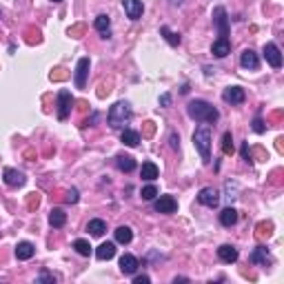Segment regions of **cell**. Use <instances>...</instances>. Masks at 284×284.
<instances>
[{
	"mask_svg": "<svg viewBox=\"0 0 284 284\" xmlns=\"http://www.w3.org/2000/svg\"><path fill=\"white\" fill-rule=\"evenodd\" d=\"M187 113H189V118H193V120H198V122H207V125H213L220 118L218 109H215L213 104H209L207 100H191V102L187 104Z\"/></svg>",
	"mask_w": 284,
	"mask_h": 284,
	"instance_id": "1",
	"label": "cell"
},
{
	"mask_svg": "<svg viewBox=\"0 0 284 284\" xmlns=\"http://www.w3.org/2000/svg\"><path fill=\"white\" fill-rule=\"evenodd\" d=\"M211 140H213L211 125L202 122L200 127H195L193 144H195V149H198V153H200V158H202L204 164H211Z\"/></svg>",
	"mask_w": 284,
	"mask_h": 284,
	"instance_id": "2",
	"label": "cell"
},
{
	"mask_svg": "<svg viewBox=\"0 0 284 284\" xmlns=\"http://www.w3.org/2000/svg\"><path fill=\"white\" fill-rule=\"evenodd\" d=\"M129 118H131V107L127 100H118L107 113V122L111 129H122L129 122Z\"/></svg>",
	"mask_w": 284,
	"mask_h": 284,
	"instance_id": "3",
	"label": "cell"
},
{
	"mask_svg": "<svg viewBox=\"0 0 284 284\" xmlns=\"http://www.w3.org/2000/svg\"><path fill=\"white\" fill-rule=\"evenodd\" d=\"M71 107H73V95L69 89H60L58 91V120H67L71 116Z\"/></svg>",
	"mask_w": 284,
	"mask_h": 284,
	"instance_id": "4",
	"label": "cell"
},
{
	"mask_svg": "<svg viewBox=\"0 0 284 284\" xmlns=\"http://www.w3.org/2000/svg\"><path fill=\"white\" fill-rule=\"evenodd\" d=\"M213 25L218 29V38H229V16L224 7L213 9Z\"/></svg>",
	"mask_w": 284,
	"mask_h": 284,
	"instance_id": "5",
	"label": "cell"
},
{
	"mask_svg": "<svg viewBox=\"0 0 284 284\" xmlns=\"http://www.w3.org/2000/svg\"><path fill=\"white\" fill-rule=\"evenodd\" d=\"M262 56L273 69H280L282 67V53H280V47L276 43H264L262 47Z\"/></svg>",
	"mask_w": 284,
	"mask_h": 284,
	"instance_id": "6",
	"label": "cell"
},
{
	"mask_svg": "<svg viewBox=\"0 0 284 284\" xmlns=\"http://www.w3.org/2000/svg\"><path fill=\"white\" fill-rule=\"evenodd\" d=\"M222 100L227 104H242L246 100V91L242 89L240 85H233V87H227L222 91Z\"/></svg>",
	"mask_w": 284,
	"mask_h": 284,
	"instance_id": "7",
	"label": "cell"
},
{
	"mask_svg": "<svg viewBox=\"0 0 284 284\" xmlns=\"http://www.w3.org/2000/svg\"><path fill=\"white\" fill-rule=\"evenodd\" d=\"M2 180H4V185H7V187H11V189H18V187H22V185L27 182V178H25V173L18 171V169L7 167V169L2 171Z\"/></svg>",
	"mask_w": 284,
	"mask_h": 284,
	"instance_id": "8",
	"label": "cell"
},
{
	"mask_svg": "<svg viewBox=\"0 0 284 284\" xmlns=\"http://www.w3.org/2000/svg\"><path fill=\"white\" fill-rule=\"evenodd\" d=\"M198 202L204 204V207H209V209H215V207L220 204V193H218V189H213V187H204V189H200Z\"/></svg>",
	"mask_w": 284,
	"mask_h": 284,
	"instance_id": "9",
	"label": "cell"
},
{
	"mask_svg": "<svg viewBox=\"0 0 284 284\" xmlns=\"http://www.w3.org/2000/svg\"><path fill=\"white\" fill-rule=\"evenodd\" d=\"M153 209L158 213L169 215V213H176L178 211V202H176V198H173V195H160V198L155 200Z\"/></svg>",
	"mask_w": 284,
	"mask_h": 284,
	"instance_id": "10",
	"label": "cell"
},
{
	"mask_svg": "<svg viewBox=\"0 0 284 284\" xmlns=\"http://www.w3.org/2000/svg\"><path fill=\"white\" fill-rule=\"evenodd\" d=\"M87 76H89V58H80L76 65V76H73V82H76L78 89H85Z\"/></svg>",
	"mask_w": 284,
	"mask_h": 284,
	"instance_id": "11",
	"label": "cell"
},
{
	"mask_svg": "<svg viewBox=\"0 0 284 284\" xmlns=\"http://www.w3.org/2000/svg\"><path fill=\"white\" fill-rule=\"evenodd\" d=\"M240 65H242V69H246V71H258L260 69L258 53H255L253 49H244L242 56H240Z\"/></svg>",
	"mask_w": 284,
	"mask_h": 284,
	"instance_id": "12",
	"label": "cell"
},
{
	"mask_svg": "<svg viewBox=\"0 0 284 284\" xmlns=\"http://www.w3.org/2000/svg\"><path fill=\"white\" fill-rule=\"evenodd\" d=\"M122 9H125V13H127L129 20H140L142 11H144L142 0H122Z\"/></svg>",
	"mask_w": 284,
	"mask_h": 284,
	"instance_id": "13",
	"label": "cell"
},
{
	"mask_svg": "<svg viewBox=\"0 0 284 284\" xmlns=\"http://www.w3.org/2000/svg\"><path fill=\"white\" fill-rule=\"evenodd\" d=\"M211 53H213L215 58H227L229 53H231V43H229V38H218V40H213Z\"/></svg>",
	"mask_w": 284,
	"mask_h": 284,
	"instance_id": "14",
	"label": "cell"
},
{
	"mask_svg": "<svg viewBox=\"0 0 284 284\" xmlns=\"http://www.w3.org/2000/svg\"><path fill=\"white\" fill-rule=\"evenodd\" d=\"M218 260L220 262H224V264H233L237 260V249L236 246H231V244H222L218 249Z\"/></svg>",
	"mask_w": 284,
	"mask_h": 284,
	"instance_id": "15",
	"label": "cell"
},
{
	"mask_svg": "<svg viewBox=\"0 0 284 284\" xmlns=\"http://www.w3.org/2000/svg\"><path fill=\"white\" fill-rule=\"evenodd\" d=\"M120 271L125 273V276H134L136 271H138V260H136V255L131 253H125L120 258Z\"/></svg>",
	"mask_w": 284,
	"mask_h": 284,
	"instance_id": "16",
	"label": "cell"
},
{
	"mask_svg": "<svg viewBox=\"0 0 284 284\" xmlns=\"http://www.w3.org/2000/svg\"><path fill=\"white\" fill-rule=\"evenodd\" d=\"M249 260L253 264H260V267H269V264H271V258H269L267 246H258V249H253V253L249 255Z\"/></svg>",
	"mask_w": 284,
	"mask_h": 284,
	"instance_id": "17",
	"label": "cell"
},
{
	"mask_svg": "<svg viewBox=\"0 0 284 284\" xmlns=\"http://www.w3.org/2000/svg\"><path fill=\"white\" fill-rule=\"evenodd\" d=\"M36 253V246L31 242H18L16 244V258L18 260H31Z\"/></svg>",
	"mask_w": 284,
	"mask_h": 284,
	"instance_id": "18",
	"label": "cell"
},
{
	"mask_svg": "<svg viewBox=\"0 0 284 284\" xmlns=\"http://www.w3.org/2000/svg\"><path fill=\"white\" fill-rule=\"evenodd\" d=\"M224 198H227V202H236L237 198H240V185H237L236 180H227L224 182Z\"/></svg>",
	"mask_w": 284,
	"mask_h": 284,
	"instance_id": "19",
	"label": "cell"
},
{
	"mask_svg": "<svg viewBox=\"0 0 284 284\" xmlns=\"http://www.w3.org/2000/svg\"><path fill=\"white\" fill-rule=\"evenodd\" d=\"M116 255V244L113 242H102V244L95 249V258L98 260H111Z\"/></svg>",
	"mask_w": 284,
	"mask_h": 284,
	"instance_id": "20",
	"label": "cell"
},
{
	"mask_svg": "<svg viewBox=\"0 0 284 284\" xmlns=\"http://www.w3.org/2000/svg\"><path fill=\"white\" fill-rule=\"evenodd\" d=\"M49 224H51L53 229H62L67 224V213L58 207L51 209V213H49Z\"/></svg>",
	"mask_w": 284,
	"mask_h": 284,
	"instance_id": "21",
	"label": "cell"
},
{
	"mask_svg": "<svg viewBox=\"0 0 284 284\" xmlns=\"http://www.w3.org/2000/svg\"><path fill=\"white\" fill-rule=\"evenodd\" d=\"M158 176H160V169L155 167L153 162H144V164H142V169H140V178H142V180L153 182Z\"/></svg>",
	"mask_w": 284,
	"mask_h": 284,
	"instance_id": "22",
	"label": "cell"
},
{
	"mask_svg": "<svg viewBox=\"0 0 284 284\" xmlns=\"http://www.w3.org/2000/svg\"><path fill=\"white\" fill-rule=\"evenodd\" d=\"M116 167L120 169V171H125V173H131L136 169V160L131 158V155L120 153V155H116Z\"/></svg>",
	"mask_w": 284,
	"mask_h": 284,
	"instance_id": "23",
	"label": "cell"
},
{
	"mask_svg": "<svg viewBox=\"0 0 284 284\" xmlns=\"http://www.w3.org/2000/svg\"><path fill=\"white\" fill-rule=\"evenodd\" d=\"M87 231H89L91 236L100 237V236H104V231H107V222L100 220V218H94V220H89V224H87Z\"/></svg>",
	"mask_w": 284,
	"mask_h": 284,
	"instance_id": "24",
	"label": "cell"
},
{
	"mask_svg": "<svg viewBox=\"0 0 284 284\" xmlns=\"http://www.w3.org/2000/svg\"><path fill=\"white\" fill-rule=\"evenodd\" d=\"M113 236H116V242L118 244H129L131 240H134V231H131V227H118L116 231H113Z\"/></svg>",
	"mask_w": 284,
	"mask_h": 284,
	"instance_id": "25",
	"label": "cell"
},
{
	"mask_svg": "<svg viewBox=\"0 0 284 284\" xmlns=\"http://www.w3.org/2000/svg\"><path fill=\"white\" fill-rule=\"evenodd\" d=\"M236 222H237V211L233 207H227L220 211V224L222 227H233Z\"/></svg>",
	"mask_w": 284,
	"mask_h": 284,
	"instance_id": "26",
	"label": "cell"
},
{
	"mask_svg": "<svg viewBox=\"0 0 284 284\" xmlns=\"http://www.w3.org/2000/svg\"><path fill=\"white\" fill-rule=\"evenodd\" d=\"M120 142L125 146H138L140 144V134L138 131H134V129H125L120 134Z\"/></svg>",
	"mask_w": 284,
	"mask_h": 284,
	"instance_id": "27",
	"label": "cell"
},
{
	"mask_svg": "<svg viewBox=\"0 0 284 284\" xmlns=\"http://www.w3.org/2000/svg\"><path fill=\"white\" fill-rule=\"evenodd\" d=\"M94 27L100 31V34H102V38H109V29H111V18L104 16V13H102V16H98V18L94 20Z\"/></svg>",
	"mask_w": 284,
	"mask_h": 284,
	"instance_id": "28",
	"label": "cell"
},
{
	"mask_svg": "<svg viewBox=\"0 0 284 284\" xmlns=\"http://www.w3.org/2000/svg\"><path fill=\"white\" fill-rule=\"evenodd\" d=\"M160 34L164 36V40H167L171 47H178V45H180V34H173L169 27H162V29H160Z\"/></svg>",
	"mask_w": 284,
	"mask_h": 284,
	"instance_id": "29",
	"label": "cell"
},
{
	"mask_svg": "<svg viewBox=\"0 0 284 284\" xmlns=\"http://www.w3.org/2000/svg\"><path fill=\"white\" fill-rule=\"evenodd\" d=\"M73 249H76V253L82 255V258H89V253H91V244L87 240H76L73 242Z\"/></svg>",
	"mask_w": 284,
	"mask_h": 284,
	"instance_id": "30",
	"label": "cell"
},
{
	"mask_svg": "<svg viewBox=\"0 0 284 284\" xmlns=\"http://www.w3.org/2000/svg\"><path fill=\"white\" fill-rule=\"evenodd\" d=\"M222 153L224 155L233 153V136H231V131H224V136H222Z\"/></svg>",
	"mask_w": 284,
	"mask_h": 284,
	"instance_id": "31",
	"label": "cell"
},
{
	"mask_svg": "<svg viewBox=\"0 0 284 284\" xmlns=\"http://www.w3.org/2000/svg\"><path fill=\"white\" fill-rule=\"evenodd\" d=\"M155 195H158V189H155V185H146L144 189L140 191V198H142V200H153Z\"/></svg>",
	"mask_w": 284,
	"mask_h": 284,
	"instance_id": "32",
	"label": "cell"
},
{
	"mask_svg": "<svg viewBox=\"0 0 284 284\" xmlns=\"http://www.w3.org/2000/svg\"><path fill=\"white\" fill-rule=\"evenodd\" d=\"M45 282H49V284H53L56 282V276H51V273H47V271H43L38 278H36V284H45Z\"/></svg>",
	"mask_w": 284,
	"mask_h": 284,
	"instance_id": "33",
	"label": "cell"
},
{
	"mask_svg": "<svg viewBox=\"0 0 284 284\" xmlns=\"http://www.w3.org/2000/svg\"><path fill=\"white\" fill-rule=\"evenodd\" d=\"M253 131H255V134H264V131H267V127H264V122H262V118H255V120H253Z\"/></svg>",
	"mask_w": 284,
	"mask_h": 284,
	"instance_id": "34",
	"label": "cell"
},
{
	"mask_svg": "<svg viewBox=\"0 0 284 284\" xmlns=\"http://www.w3.org/2000/svg\"><path fill=\"white\" fill-rule=\"evenodd\" d=\"M169 144H171V149H180V136L176 134V131H171V136H169Z\"/></svg>",
	"mask_w": 284,
	"mask_h": 284,
	"instance_id": "35",
	"label": "cell"
},
{
	"mask_svg": "<svg viewBox=\"0 0 284 284\" xmlns=\"http://www.w3.org/2000/svg\"><path fill=\"white\" fill-rule=\"evenodd\" d=\"M67 202H69V204H76L78 202V189H69V191H67Z\"/></svg>",
	"mask_w": 284,
	"mask_h": 284,
	"instance_id": "36",
	"label": "cell"
},
{
	"mask_svg": "<svg viewBox=\"0 0 284 284\" xmlns=\"http://www.w3.org/2000/svg\"><path fill=\"white\" fill-rule=\"evenodd\" d=\"M242 160L251 162V151H249V142H242Z\"/></svg>",
	"mask_w": 284,
	"mask_h": 284,
	"instance_id": "37",
	"label": "cell"
},
{
	"mask_svg": "<svg viewBox=\"0 0 284 284\" xmlns=\"http://www.w3.org/2000/svg\"><path fill=\"white\" fill-rule=\"evenodd\" d=\"M160 104H162V107H169V104H171V94H162V95H160Z\"/></svg>",
	"mask_w": 284,
	"mask_h": 284,
	"instance_id": "38",
	"label": "cell"
},
{
	"mask_svg": "<svg viewBox=\"0 0 284 284\" xmlns=\"http://www.w3.org/2000/svg\"><path fill=\"white\" fill-rule=\"evenodd\" d=\"M149 282H151L149 276H136L134 278V284H149Z\"/></svg>",
	"mask_w": 284,
	"mask_h": 284,
	"instance_id": "39",
	"label": "cell"
},
{
	"mask_svg": "<svg viewBox=\"0 0 284 284\" xmlns=\"http://www.w3.org/2000/svg\"><path fill=\"white\" fill-rule=\"evenodd\" d=\"M169 2H171V7H180V4L185 2V0H169Z\"/></svg>",
	"mask_w": 284,
	"mask_h": 284,
	"instance_id": "40",
	"label": "cell"
},
{
	"mask_svg": "<svg viewBox=\"0 0 284 284\" xmlns=\"http://www.w3.org/2000/svg\"><path fill=\"white\" fill-rule=\"evenodd\" d=\"M51 2H62V0H51Z\"/></svg>",
	"mask_w": 284,
	"mask_h": 284,
	"instance_id": "41",
	"label": "cell"
}]
</instances>
